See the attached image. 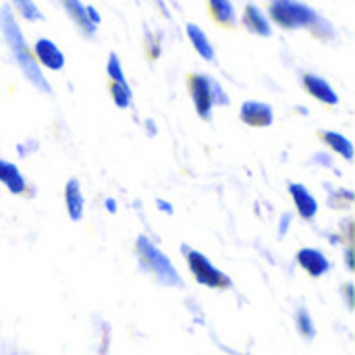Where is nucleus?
<instances>
[{
  "mask_svg": "<svg viewBox=\"0 0 355 355\" xmlns=\"http://www.w3.org/2000/svg\"><path fill=\"white\" fill-rule=\"evenodd\" d=\"M0 29H2L4 40H6L8 48L12 50V56H15L19 69L23 71V75L29 79V83H31L33 87H37V89H42V92L48 94V92H50V83H48V79L44 77V73L40 71V64H37V60L33 58L31 50L27 48V42H25V37H23V33H21V29H19V23L15 21L12 10H10V6H6V4L0 6Z\"/></svg>",
  "mask_w": 355,
  "mask_h": 355,
  "instance_id": "obj_1",
  "label": "nucleus"
},
{
  "mask_svg": "<svg viewBox=\"0 0 355 355\" xmlns=\"http://www.w3.org/2000/svg\"><path fill=\"white\" fill-rule=\"evenodd\" d=\"M270 17L285 29H297V27H312L316 29L322 19L318 12L300 2V0H272L270 2Z\"/></svg>",
  "mask_w": 355,
  "mask_h": 355,
  "instance_id": "obj_2",
  "label": "nucleus"
},
{
  "mask_svg": "<svg viewBox=\"0 0 355 355\" xmlns=\"http://www.w3.org/2000/svg\"><path fill=\"white\" fill-rule=\"evenodd\" d=\"M135 245H137V256H139V260L156 275V279L160 281V283H164V285H181V277H179V272H177V268L171 264V260L148 239V237H137V241H135Z\"/></svg>",
  "mask_w": 355,
  "mask_h": 355,
  "instance_id": "obj_3",
  "label": "nucleus"
},
{
  "mask_svg": "<svg viewBox=\"0 0 355 355\" xmlns=\"http://www.w3.org/2000/svg\"><path fill=\"white\" fill-rule=\"evenodd\" d=\"M189 87H191V98H193L196 110L206 121L212 116L214 104H229V98L223 92V87L208 75H193L189 79Z\"/></svg>",
  "mask_w": 355,
  "mask_h": 355,
  "instance_id": "obj_4",
  "label": "nucleus"
},
{
  "mask_svg": "<svg viewBox=\"0 0 355 355\" xmlns=\"http://www.w3.org/2000/svg\"><path fill=\"white\" fill-rule=\"evenodd\" d=\"M183 254H185V260L189 264V270L193 272L196 281L200 285H206V287H216V289H223V287H229L231 285V279L220 272L204 254L183 245Z\"/></svg>",
  "mask_w": 355,
  "mask_h": 355,
  "instance_id": "obj_5",
  "label": "nucleus"
},
{
  "mask_svg": "<svg viewBox=\"0 0 355 355\" xmlns=\"http://www.w3.org/2000/svg\"><path fill=\"white\" fill-rule=\"evenodd\" d=\"M239 114H241V121L250 127H270L275 121L272 106L266 102H256V100L243 102Z\"/></svg>",
  "mask_w": 355,
  "mask_h": 355,
  "instance_id": "obj_6",
  "label": "nucleus"
},
{
  "mask_svg": "<svg viewBox=\"0 0 355 355\" xmlns=\"http://www.w3.org/2000/svg\"><path fill=\"white\" fill-rule=\"evenodd\" d=\"M33 52H35V60H40L46 69L50 71H60L64 67V54L60 52V48L48 40V37H40L33 46Z\"/></svg>",
  "mask_w": 355,
  "mask_h": 355,
  "instance_id": "obj_7",
  "label": "nucleus"
},
{
  "mask_svg": "<svg viewBox=\"0 0 355 355\" xmlns=\"http://www.w3.org/2000/svg\"><path fill=\"white\" fill-rule=\"evenodd\" d=\"M297 262H300V266H302L304 270H308L312 277H322V275H327L329 268H331L327 256H324L322 252L314 250V248H304V250H300Z\"/></svg>",
  "mask_w": 355,
  "mask_h": 355,
  "instance_id": "obj_8",
  "label": "nucleus"
},
{
  "mask_svg": "<svg viewBox=\"0 0 355 355\" xmlns=\"http://www.w3.org/2000/svg\"><path fill=\"white\" fill-rule=\"evenodd\" d=\"M304 87L316 98V100H320V102H324V104H337L339 102V96H337V92L331 87V83L327 81V79H322V77H318V75H312V73H308V75H304Z\"/></svg>",
  "mask_w": 355,
  "mask_h": 355,
  "instance_id": "obj_9",
  "label": "nucleus"
},
{
  "mask_svg": "<svg viewBox=\"0 0 355 355\" xmlns=\"http://www.w3.org/2000/svg\"><path fill=\"white\" fill-rule=\"evenodd\" d=\"M289 193L293 196L295 208H297V212H300L304 218L312 220V218L318 214V202H316V198H314L304 185L291 183V185H289Z\"/></svg>",
  "mask_w": 355,
  "mask_h": 355,
  "instance_id": "obj_10",
  "label": "nucleus"
},
{
  "mask_svg": "<svg viewBox=\"0 0 355 355\" xmlns=\"http://www.w3.org/2000/svg\"><path fill=\"white\" fill-rule=\"evenodd\" d=\"M243 25L252 31V33H256V35H264V37H268L270 33H272V27H270V21H268V17L256 6V4H248L245 6V12H243Z\"/></svg>",
  "mask_w": 355,
  "mask_h": 355,
  "instance_id": "obj_11",
  "label": "nucleus"
},
{
  "mask_svg": "<svg viewBox=\"0 0 355 355\" xmlns=\"http://www.w3.org/2000/svg\"><path fill=\"white\" fill-rule=\"evenodd\" d=\"M64 204H67V212L71 220H81L83 216V193L81 187L75 179H71L64 187Z\"/></svg>",
  "mask_w": 355,
  "mask_h": 355,
  "instance_id": "obj_12",
  "label": "nucleus"
},
{
  "mask_svg": "<svg viewBox=\"0 0 355 355\" xmlns=\"http://www.w3.org/2000/svg\"><path fill=\"white\" fill-rule=\"evenodd\" d=\"M0 183H4L6 189L10 193H15V196L25 191V179H23V175L19 173V168L12 162H6V160H0Z\"/></svg>",
  "mask_w": 355,
  "mask_h": 355,
  "instance_id": "obj_13",
  "label": "nucleus"
},
{
  "mask_svg": "<svg viewBox=\"0 0 355 355\" xmlns=\"http://www.w3.org/2000/svg\"><path fill=\"white\" fill-rule=\"evenodd\" d=\"M64 10L69 12V17L83 29V33L92 35L96 31V25H92V21L87 19V12H85V6L81 4V0H60Z\"/></svg>",
  "mask_w": 355,
  "mask_h": 355,
  "instance_id": "obj_14",
  "label": "nucleus"
},
{
  "mask_svg": "<svg viewBox=\"0 0 355 355\" xmlns=\"http://www.w3.org/2000/svg\"><path fill=\"white\" fill-rule=\"evenodd\" d=\"M187 35H189V40H191L193 48L198 50V54H200L202 58H206V60H214V48H212L210 40H208V35H206V33H204L196 23H189V25H187Z\"/></svg>",
  "mask_w": 355,
  "mask_h": 355,
  "instance_id": "obj_15",
  "label": "nucleus"
},
{
  "mask_svg": "<svg viewBox=\"0 0 355 355\" xmlns=\"http://www.w3.org/2000/svg\"><path fill=\"white\" fill-rule=\"evenodd\" d=\"M322 139L327 141V146L331 150H335L339 156H343L345 160H352L354 158V146L352 141L343 135V133H337V131H324L322 133Z\"/></svg>",
  "mask_w": 355,
  "mask_h": 355,
  "instance_id": "obj_16",
  "label": "nucleus"
},
{
  "mask_svg": "<svg viewBox=\"0 0 355 355\" xmlns=\"http://www.w3.org/2000/svg\"><path fill=\"white\" fill-rule=\"evenodd\" d=\"M208 2H210L212 15L216 17V21H220L225 25L235 23V8H233L231 0H208Z\"/></svg>",
  "mask_w": 355,
  "mask_h": 355,
  "instance_id": "obj_17",
  "label": "nucleus"
},
{
  "mask_svg": "<svg viewBox=\"0 0 355 355\" xmlns=\"http://www.w3.org/2000/svg\"><path fill=\"white\" fill-rule=\"evenodd\" d=\"M10 2L17 6V10L21 12L23 19H27V21H40V19H44L42 10L35 6L33 0H10Z\"/></svg>",
  "mask_w": 355,
  "mask_h": 355,
  "instance_id": "obj_18",
  "label": "nucleus"
},
{
  "mask_svg": "<svg viewBox=\"0 0 355 355\" xmlns=\"http://www.w3.org/2000/svg\"><path fill=\"white\" fill-rule=\"evenodd\" d=\"M110 92H112V100L119 108H127L131 104L133 94H131V87L127 83H112Z\"/></svg>",
  "mask_w": 355,
  "mask_h": 355,
  "instance_id": "obj_19",
  "label": "nucleus"
},
{
  "mask_svg": "<svg viewBox=\"0 0 355 355\" xmlns=\"http://www.w3.org/2000/svg\"><path fill=\"white\" fill-rule=\"evenodd\" d=\"M106 73H108V77H110L114 83H127L125 73H123V67H121V60H119L116 54H110L108 64H106Z\"/></svg>",
  "mask_w": 355,
  "mask_h": 355,
  "instance_id": "obj_20",
  "label": "nucleus"
},
{
  "mask_svg": "<svg viewBox=\"0 0 355 355\" xmlns=\"http://www.w3.org/2000/svg\"><path fill=\"white\" fill-rule=\"evenodd\" d=\"M297 322H300V331L304 337H314V327H312V320H310V314L306 310H300L297 314Z\"/></svg>",
  "mask_w": 355,
  "mask_h": 355,
  "instance_id": "obj_21",
  "label": "nucleus"
},
{
  "mask_svg": "<svg viewBox=\"0 0 355 355\" xmlns=\"http://www.w3.org/2000/svg\"><path fill=\"white\" fill-rule=\"evenodd\" d=\"M291 227V214H283L281 216V225H279V233H281V237L287 233V229Z\"/></svg>",
  "mask_w": 355,
  "mask_h": 355,
  "instance_id": "obj_22",
  "label": "nucleus"
},
{
  "mask_svg": "<svg viewBox=\"0 0 355 355\" xmlns=\"http://www.w3.org/2000/svg\"><path fill=\"white\" fill-rule=\"evenodd\" d=\"M85 12H87V19L92 21V25H98L100 23V12L94 6H85Z\"/></svg>",
  "mask_w": 355,
  "mask_h": 355,
  "instance_id": "obj_23",
  "label": "nucleus"
},
{
  "mask_svg": "<svg viewBox=\"0 0 355 355\" xmlns=\"http://www.w3.org/2000/svg\"><path fill=\"white\" fill-rule=\"evenodd\" d=\"M156 208H158L160 212H164V214H173V206L166 204L164 200H158V202H156Z\"/></svg>",
  "mask_w": 355,
  "mask_h": 355,
  "instance_id": "obj_24",
  "label": "nucleus"
},
{
  "mask_svg": "<svg viewBox=\"0 0 355 355\" xmlns=\"http://www.w3.org/2000/svg\"><path fill=\"white\" fill-rule=\"evenodd\" d=\"M104 206H106V210H108L110 214H114V212H116V204H114V200H106V204H104Z\"/></svg>",
  "mask_w": 355,
  "mask_h": 355,
  "instance_id": "obj_25",
  "label": "nucleus"
},
{
  "mask_svg": "<svg viewBox=\"0 0 355 355\" xmlns=\"http://www.w3.org/2000/svg\"><path fill=\"white\" fill-rule=\"evenodd\" d=\"M347 264H349V268H352V250L347 252Z\"/></svg>",
  "mask_w": 355,
  "mask_h": 355,
  "instance_id": "obj_26",
  "label": "nucleus"
}]
</instances>
